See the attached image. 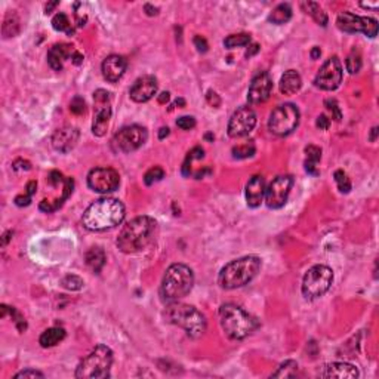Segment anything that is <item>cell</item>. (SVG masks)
<instances>
[{
  "label": "cell",
  "instance_id": "obj_14",
  "mask_svg": "<svg viewBox=\"0 0 379 379\" xmlns=\"http://www.w3.org/2000/svg\"><path fill=\"white\" fill-rule=\"evenodd\" d=\"M342 81V64L338 56H330L319 70L314 83L323 90H335Z\"/></svg>",
  "mask_w": 379,
  "mask_h": 379
},
{
  "label": "cell",
  "instance_id": "obj_22",
  "mask_svg": "<svg viewBox=\"0 0 379 379\" xmlns=\"http://www.w3.org/2000/svg\"><path fill=\"white\" fill-rule=\"evenodd\" d=\"M319 375L322 378H357L358 370L355 366H352L350 363H330L322 367Z\"/></svg>",
  "mask_w": 379,
  "mask_h": 379
},
{
  "label": "cell",
  "instance_id": "obj_40",
  "mask_svg": "<svg viewBox=\"0 0 379 379\" xmlns=\"http://www.w3.org/2000/svg\"><path fill=\"white\" fill-rule=\"evenodd\" d=\"M325 107L327 109V111L332 114V119H333V120L341 122V119H342V113H341V109H339V106H338L336 100H326Z\"/></svg>",
  "mask_w": 379,
  "mask_h": 379
},
{
  "label": "cell",
  "instance_id": "obj_52",
  "mask_svg": "<svg viewBox=\"0 0 379 379\" xmlns=\"http://www.w3.org/2000/svg\"><path fill=\"white\" fill-rule=\"evenodd\" d=\"M31 202V196H17L15 199V205L17 206H28Z\"/></svg>",
  "mask_w": 379,
  "mask_h": 379
},
{
  "label": "cell",
  "instance_id": "obj_53",
  "mask_svg": "<svg viewBox=\"0 0 379 379\" xmlns=\"http://www.w3.org/2000/svg\"><path fill=\"white\" fill-rule=\"evenodd\" d=\"M258 51H259V45H258V43L250 45V46H249V49H247V52H246V58H250L252 55L258 54Z\"/></svg>",
  "mask_w": 379,
  "mask_h": 379
},
{
  "label": "cell",
  "instance_id": "obj_25",
  "mask_svg": "<svg viewBox=\"0 0 379 379\" xmlns=\"http://www.w3.org/2000/svg\"><path fill=\"white\" fill-rule=\"evenodd\" d=\"M84 261H86V265L93 271L97 274H100L101 270L104 268L106 265V261H107V256H106V252L101 249V247H90L86 255H84Z\"/></svg>",
  "mask_w": 379,
  "mask_h": 379
},
{
  "label": "cell",
  "instance_id": "obj_42",
  "mask_svg": "<svg viewBox=\"0 0 379 379\" xmlns=\"http://www.w3.org/2000/svg\"><path fill=\"white\" fill-rule=\"evenodd\" d=\"M8 308H9V314H11V317H12L14 323H15L17 327H18V330L23 333V332L27 329V323H26L24 317H23V316H21V313H20V311H17L15 308H12V307H8Z\"/></svg>",
  "mask_w": 379,
  "mask_h": 379
},
{
  "label": "cell",
  "instance_id": "obj_61",
  "mask_svg": "<svg viewBox=\"0 0 379 379\" xmlns=\"http://www.w3.org/2000/svg\"><path fill=\"white\" fill-rule=\"evenodd\" d=\"M167 135H169V128H162V129H160V132H159V138L163 139L164 136H167Z\"/></svg>",
  "mask_w": 379,
  "mask_h": 379
},
{
  "label": "cell",
  "instance_id": "obj_24",
  "mask_svg": "<svg viewBox=\"0 0 379 379\" xmlns=\"http://www.w3.org/2000/svg\"><path fill=\"white\" fill-rule=\"evenodd\" d=\"M302 86V79L297 70H288L278 83V89L283 95H294Z\"/></svg>",
  "mask_w": 379,
  "mask_h": 379
},
{
  "label": "cell",
  "instance_id": "obj_54",
  "mask_svg": "<svg viewBox=\"0 0 379 379\" xmlns=\"http://www.w3.org/2000/svg\"><path fill=\"white\" fill-rule=\"evenodd\" d=\"M37 190V182L36 181H30L27 184V194L28 196H33Z\"/></svg>",
  "mask_w": 379,
  "mask_h": 379
},
{
  "label": "cell",
  "instance_id": "obj_6",
  "mask_svg": "<svg viewBox=\"0 0 379 379\" xmlns=\"http://www.w3.org/2000/svg\"><path fill=\"white\" fill-rule=\"evenodd\" d=\"M219 323L224 333L233 341L247 338L258 327L256 320L234 304H225L219 308Z\"/></svg>",
  "mask_w": 379,
  "mask_h": 379
},
{
  "label": "cell",
  "instance_id": "obj_4",
  "mask_svg": "<svg viewBox=\"0 0 379 379\" xmlns=\"http://www.w3.org/2000/svg\"><path fill=\"white\" fill-rule=\"evenodd\" d=\"M261 270V259L249 255L228 262L218 275V283L224 289H237L250 283Z\"/></svg>",
  "mask_w": 379,
  "mask_h": 379
},
{
  "label": "cell",
  "instance_id": "obj_56",
  "mask_svg": "<svg viewBox=\"0 0 379 379\" xmlns=\"http://www.w3.org/2000/svg\"><path fill=\"white\" fill-rule=\"evenodd\" d=\"M58 5H59V2H51V3H48V5L45 6V14H51Z\"/></svg>",
  "mask_w": 379,
  "mask_h": 379
},
{
  "label": "cell",
  "instance_id": "obj_29",
  "mask_svg": "<svg viewBox=\"0 0 379 379\" xmlns=\"http://www.w3.org/2000/svg\"><path fill=\"white\" fill-rule=\"evenodd\" d=\"M291 18H292V8L288 3H281L272 9V12L268 17V21L280 26V24H286Z\"/></svg>",
  "mask_w": 379,
  "mask_h": 379
},
{
  "label": "cell",
  "instance_id": "obj_32",
  "mask_svg": "<svg viewBox=\"0 0 379 379\" xmlns=\"http://www.w3.org/2000/svg\"><path fill=\"white\" fill-rule=\"evenodd\" d=\"M250 43V36L246 33H240V34H231L224 40V46L227 49H234V48H242V46H247Z\"/></svg>",
  "mask_w": 379,
  "mask_h": 379
},
{
  "label": "cell",
  "instance_id": "obj_34",
  "mask_svg": "<svg viewBox=\"0 0 379 379\" xmlns=\"http://www.w3.org/2000/svg\"><path fill=\"white\" fill-rule=\"evenodd\" d=\"M203 156H205L203 148H200V147H194V148L190 151L188 154H187V159H185V162H184V164H182V175H184V176H190V173H191L190 163L193 162V160L203 159Z\"/></svg>",
  "mask_w": 379,
  "mask_h": 379
},
{
  "label": "cell",
  "instance_id": "obj_60",
  "mask_svg": "<svg viewBox=\"0 0 379 379\" xmlns=\"http://www.w3.org/2000/svg\"><path fill=\"white\" fill-rule=\"evenodd\" d=\"M320 55H322L320 48L314 46V48H313V51H311V58H313V59H317V58H320Z\"/></svg>",
  "mask_w": 379,
  "mask_h": 379
},
{
  "label": "cell",
  "instance_id": "obj_15",
  "mask_svg": "<svg viewBox=\"0 0 379 379\" xmlns=\"http://www.w3.org/2000/svg\"><path fill=\"white\" fill-rule=\"evenodd\" d=\"M294 187V178L291 175H280L272 179L268 188H265V202L271 209H280L288 202L291 190Z\"/></svg>",
  "mask_w": 379,
  "mask_h": 379
},
{
  "label": "cell",
  "instance_id": "obj_51",
  "mask_svg": "<svg viewBox=\"0 0 379 379\" xmlns=\"http://www.w3.org/2000/svg\"><path fill=\"white\" fill-rule=\"evenodd\" d=\"M316 125H317V128L319 129H329V126H330V120L326 117L325 114H322V116H319L317 117V122H316Z\"/></svg>",
  "mask_w": 379,
  "mask_h": 379
},
{
  "label": "cell",
  "instance_id": "obj_17",
  "mask_svg": "<svg viewBox=\"0 0 379 379\" xmlns=\"http://www.w3.org/2000/svg\"><path fill=\"white\" fill-rule=\"evenodd\" d=\"M271 89H272V80L267 71L258 73L249 86L247 90V100L250 104H261L265 103L270 98Z\"/></svg>",
  "mask_w": 379,
  "mask_h": 379
},
{
  "label": "cell",
  "instance_id": "obj_47",
  "mask_svg": "<svg viewBox=\"0 0 379 379\" xmlns=\"http://www.w3.org/2000/svg\"><path fill=\"white\" fill-rule=\"evenodd\" d=\"M64 181V178H62V173L61 172H58V170H52L51 173H49V176H48V182L52 185V187H56L59 182H62Z\"/></svg>",
  "mask_w": 379,
  "mask_h": 379
},
{
  "label": "cell",
  "instance_id": "obj_37",
  "mask_svg": "<svg viewBox=\"0 0 379 379\" xmlns=\"http://www.w3.org/2000/svg\"><path fill=\"white\" fill-rule=\"evenodd\" d=\"M333 178H335V181H336V184H338V188L341 193H344V194H347V193H350L351 191V181H350V178L347 176V173L344 172V170H336L335 173H333Z\"/></svg>",
  "mask_w": 379,
  "mask_h": 379
},
{
  "label": "cell",
  "instance_id": "obj_18",
  "mask_svg": "<svg viewBox=\"0 0 379 379\" xmlns=\"http://www.w3.org/2000/svg\"><path fill=\"white\" fill-rule=\"evenodd\" d=\"M157 89L159 83L154 76H142L132 84L129 95L135 103H147L157 93Z\"/></svg>",
  "mask_w": 379,
  "mask_h": 379
},
{
  "label": "cell",
  "instance_id": "obj_30",
  "mask_svg": "<svg viewBox=\"0 0 379 379\" xmlns=\"http://www.w3.org/2000/svg\"><path fill=\"white\" fill-rule=\"evenodd\" d=\"M3 37H14L20 33V20L15 14H8L2 27Z\"/></svg>",
  "mask_w": 379,
  "mask_h": 379
},
{
  "label": "cell",
  "instance_id": "obj_55",
  "mask_svg": "<svg viewBox=\"0 0 379 379\" xmlns=\"http://www.w3.org/2000/svg\"><path fill=\"white\" fill-rule=\"evenodd\" d=\"M144 9H145V12H147V15H150V17H154V15H157V8H153L151 5H145L144 6Z\"/></svg>",
  "mask_w": 379,
  "mask_h": 379
},
{
  "label": "cell",
  "instance_id": "obj_48",
  "mask_svg": "<svg viewBox=\"0 0 379 379\" xmlns=\"http://www.w3.org/2000/svg\"><path fill=\"white\" fill-rule=\"evenodd\" d=\"M73 187H74V181L73 178H67L64 179V193H62V200L68 199L70 194L73 193Z\"/></svg>",
  "mask_w": 379,
  "mask_h": 379
},
{
  "label": "cell",
  "instance_id": "obj_41",
  "mask_svg": "<svg viewBox=\"0 0 379 379\" xmlns=\"http://www.w3.org/2000/svg\"><path fill=\"white\" fill-rule=\"evenodd\" d=\"M70 111L76 116H80L86 113V103L81 97H74L70 103Z\"/></svg>",
  "mask_w": 379,
  "mask_h": 379
},
{
  "label": "cell",
  "instance_id": "obj_62",
  "mask_svg": "<svg viewBox=\"0 0 379 379\" xmlns=\"http://www.w3.org/2000/svg\"><path fill=\"white\" fill-rule=\"evenodd\" d=\"M376 136H378V128L375 126L373 129H372V135H370V141L373 142V141H376Z\"/></svg>",
  "mask_w": 379,
  "mask_h": 379
},
{
  "label": "cell",
  "instance_id": "obj_27",
  "mask_svg": "<svg viewBox=\"0 0 379 379\" xmlns=\"http://www.w3.org/2000/svg\"><path fill=\"white\" fill-rule=\"evenodd\" d=\"M301 8L304 9L305 14L311 15L313 20H314L319 26H322V27H326V26H327V15H326V12L322 9V6H320L319 3H316V2H302V3H301Z\"/></svg>",
  "mask_w": 379,
  "mask_h": 379
},
{
  "label": "cell",
  "instance_id": "obj_1",
  "mask_svg": "<svg viewBox=\"0 0 379 379\" xmlns=\"http://www.w3.org/2000/svg\"><path fill=\"white\" fill-rule=\"evenodd\" d=\"M125 215V205L119 199L106 197L93 202L84 211L81 224L89 231H106L122 224Z\"/></svg>",
  "mask_w": 379,
  "mask_h": 379
},
{
  "label": "cell",
  "instance_id": "obj_12",
  "mask_svg": "<svg viewBox=\"0 0 379 379\" xmlns=\"http://www.w3.org/2000/svg\"><path fill=\"white\" fill-rule=\"evenodd\" d=\"M338 28L345 33H364L369 37L378 34V21L369 17H358L351 12H342L336 20Z\"/></svg>",
  "mask_w": 379,
  "mask_h": 379
},
{
  "label": "cell",
  "instance_id": "obj_16",
  "mask_svg": "<svg viewBox=\"0 0 379 379\" xmlns=\"http://www.w3.org/2000/svg\"><path fill=\"white\" fill-rule=\"evenodd\" d=\"M256 126V114L250 107H240L236 110L228 122V135L231 138H242L249 135Z\"/></svg>",
  "mask_w": 379,
  "mask_h": 379
},
{
  "label": "cell",
  "instance_id": "obj_63",
  "mask_svg": "<svg viewBox=\"0 0 379 379\" xmlns=\"http://www.w3.org/2000/svg\"><path fill=\"white\" fill-rule=\"evenodd\" d=\"M173 106H178L179 109H181V107H185V101H184L182 98H179V100H176V101H175V104H173Z\"/></svg>",
  "mask_w": 379,
  "mask_h": 379
},
{
  "label": "cell",
  "instance_id": "obj_39",
  "mask_svg": "<svg viewBox=\"0 0 379 379\" xmlns=\"http://www.w3.org/2000/svg\"><path fill=\"white\" fill-rule=\"evenodd\" d=\"M163 176H164V170H163L160 166H154L150 170H147V173L144 175V182L147 185H153L154 182L162 181Z\"/></svg>",
  "mask_w": 379,
  "mask_h": 379
},
{
  "label": "cell",
  "instance_id": "obj_20",
  "mask_svg": "<svg viewBox=\"0 0 379 379\" xmlns=\"http://www.w3.org/2000/svg\"><path fill=\"white\" fill-rule=\"evenodd\" d=\"M126 68H128V61L120 55H110L103 61V65H101L103 76L110 83H116L120 80Z\"/></svg>",
  "mask_w": 379,
  "mask_h": 379
},
{
  "label": "cell",
  "instance_id": "obj_19",
  "mask_svg": "<svg viewBox=\"0 0 379 379\" xmlns=\"http://www.w3.org/2000/svg\"><path fill=\"white\" fill-rule=\"evenodd\" d=\"M79 138H80V132L77 128H73V126L61 128L52 136V147L59 153H68L77 145Z\"/></svg>",
  "mask_w": 379,
  "mask_h": 379
},
{
  "label": "cell",
  "instance_id": "obj_11",
  "mask_svg": "<svg viewBox=\"0 0 379 379\" xmlns=\"http://www.w3.org/2000/svg\"><path fill=\"white\" fill-rule=\"evenodd\" d=\"M95 103V114L92 122V132L97 136H104L109 129L111 119V97L110 92L104 89H98L93 92Z\"/></svg>",
  "mask_w": 379,
  "mask_h": 379
},
{
  "label": "cell",
  "instance_id": "obj_64",
  "mask_svg": "<svg viewBox=\"0 0 379 379\" xmlns=\"http://www.w3.org/2000/svg\"><path fill=\"white\" fill-rule=\"evenodd\" d=\"M206 139H214V135H212V134H208V135H206Z\"/></svg>",
  "mask_w": 379,
  "mask_h": 379
},
{
  "label": "cell",
  "instance_id": "obj_59",
  "mask_svg": "<svg viewBox=\"0 0 379 379\" xmlns=\"http://www.w3.org/2000/svg\"><path fill=\"white\" fill-rule=\"evenodd\" d=\"M169 98H170V97H169V92H163V93L159 95V103H160V104H166V103L169 101Z\"/></svg>",
  "mask_w": 379,
  "mask_h": 379
},
{
  "label": "cell",
  "instance_id": "obj_21",
  "mask_svg": "<svg viewBox=\"0 0 379 379\" xmlns=\"http://www.w3.org/2000/svg\"><path fill=\"white\" fill-rule=\"evenodd\" d=\"M265 197V179L261 175H253L246 184V202L249 208H259Z\"/></svg>",
  "mask_w": 379,
  "mask_h": 379
},
{
  "label": "cell",
  "instance_id": "obj_2",
  "mask_svg": "<svg viewBox=\"0 0 379 379\" xmlns=\"http://www.w3.org/2000/svg\"><path fill=\"white\" fill-rule=\"evenodd\" d=\"M156 221L150 217H138L129 221L117 237V247L123 253H136L153 242Z\"/></svg>",
  "mask_w": 379,
  "mask_h": 379
},
{
  "label": "cell",
  "instance_id": "obj_28",
  "mask_svg": "<svg viewBox=\"0 0 379 379\" xmlns=\"http://www.w3.org/2000/svg\"><path fill=\"white\" fill-rule=\"evenodd\" d=\"M305 154H307L305 170L310 175H319L317 163L322 159V150L319 147H316V145H308V147H305Z\"/></svg>",
  "mask_w": 379,
  "mask_h": 379
},
{
  "label": "cell",
  "instance_id": "obj_33",
  "mask_svg": "<svg viewBox=\"0 0 379 379\" xmlns=\"http://www.w3.org/2000/svg\"><path fill=\"white\" fill-rule=\"evenodd\" d=\"M345 67H347V71L350 74H355V73L360 71V68H361V55L357 49H352L351 54L347 56Z\"/></svg>",
  "mask_w": 379,
  "mask_h": 379
},
{
  "label": "cell",
  "instance_id": "obj_8",
  "mask_svg": "<svg viewBox=\"0 0 379 379\" xmlns=\"http://www.w3.org/2000/svg\"><path fill=\"white\" fill-rule=\"evenodd\" d=\"M333 283V271L326 265H314L302 278V295L307 299L323 297Z\"/></svg>",
  "mask_w": 379,
  "mask_h": 379
},
{
  "label": "cell",
  "instance_id": "obj_35",
  "mask_svg": "<svg viewBox=\"0 0 379 379\" xmlns=\"http://www.w3.org/2000/svg\"><path fill=\"white\" fill-rule=\"evenodd\" d=\"M52 27L56 30V31H67L68 34L73 33V28H71V24L67 18L65 14H56L54 18H52Z\"/></svg>",
  "mask_w": 379,
  "mask_h": 379
},
{
  "label": "cell",
  "instance_id": "obj_9",
  "mask_svg": "<svg viewBox=\"0 0 379 379\" xmlns=\"http://www.w3.org/2000/svg\"><path fill=\"white\" fill-rule=\"evenodd\" d=\"M299 125V110L294 104H283L271 113L268 120V129L277 136H286L292 134Z\"/></svg>",
  "mask_w": 379,
  "mask_h": 379
},
{
  "label": "cell",
  "instance_id": "obj_31",
  "mask_svg": "<svg viewBox=\"0 0 379 379\" xmlns=\"http://www.w3.org/2000/svg\"><path fill=\"white\" fill-rule=\"evenodd\" d=\"M297 370H298V363L294 360H288L283 364H280V367L271 376L272 378H294Z\"/></svg>",
  "mask_w": 379,
  "mask_h": 379
},
{
  "label": "cell",
  "instance_id": "obj_3",
  "mask_svg": "<svg viewBox=\"0 0 379 379\" xmlns=\"http://www.w3.org/2000/svg\"><path fill=\"white\" fill-rule=\"evenodd\" d=\"M163 317L167 323L182 327L193 339L203 336V333L206 332L208 323H206L205 316L196 307L188 304H181L178 301L170 302L166 307Z\"/></svg>",
  "mask_w": 379,
  "mask_h": 379
},
{
  "label": "cell",
  "instance_id": "obj_46",
  "mask_svg": "<svg viewBox=\"0 0 379 379\" xmlns=\"http://www.w3.org/2000/svg\"><path fill=\"white\" fill-rule=\"evenodd\" d=\"M194 45H196L197 51L202 52V54L208 52V49H209V45H208L206 39L202 37V36H196V37H194Z\"/></svg>",
  "mask_w": 379,
  "mask_h": 379
},
{
  "label": "cell",
  "instance_id": "obj_45",
  "mask_svg": "<svg viewBox=\"0 0 379 379\" xmlns=\"http://www.w3.org/2000/svg\"><path fill=\"white\" fill-rule=\"evenodd\" d=\"M36 379V378H40L43 379L45 378V375L42 373V372H39V370H34V369H26V370H23V372H20V373H17L15 375V379Z\"/></svg>",
  "mask_w": 379,
  "mask_h": 379
},
{
  "label": "cell",
  "instance_id": "obj_50",
  "mask_svg": "<svg viewBox=\"0 0 379 379\" xmlns=\"http://www.w3.org/2000/svg\"><path fill=\"white\" fill-rule=\"evenodd\" d=\"M14 169L15 170H30L31 169V164L27 160H23V159H18L14 162Z\"/></svg>",
  "mask_w": 379,
  "mask_h": 379
},
{
  "label": "cell",
  "instance_id": "obj_26",
  "mask_svg": "<svg viewBox=\"0 0 379 379\" xmlns=\"http://www.w3.org/2000/svg\"><path fill=\"white\" fill-rule=\"evenodd\" d=\"M65 338V330L61 329V327H51V329H46L40 338H39V342L43 348H51V347H55L58 345L62 339Z\"/></svg>",
  "mask_w": 379,
  "mask_h": 379
},
{
  "label": "cell",
  "instance_id": "obj_58",
  "mask_svg": "<svg viewBox=\"0 0 379 379\" xmlns=\"http://www.w3.org/2000/svg\"><path fill=\"white\" fill-rule=\"evenodd\" d=\"M12 231H6L5 234H3V237H2V246H6L8 244V242L11 240V237H12Z\"/></svg>",
  "mask_w": 379,
  "mask_h": 379
},
{
  "label": "cell",
  "instance_id": "obj_7",
  "mask_svg": "<svg viewBox=\"0 0 379 379\" xmlns=\"http://www.w3.org/2000/svg\"><path fill=\"white\" fill-rule=\"evenodd\" d=\"M111 364H113V351L107 345H98L79 363V366L76 369V378H109Z\"/></svg>",
  "mask_w": 379,
  "mask_h": 379
},
{
  "label": "cell",
  "instance_id": "obj_13",
  "mask_svg": "<svg viewBox=\"0 0 379 379\" xmlns=\"http://www.w3.org/2000/svg\"><path fill=\"white\" fill-rule=\"evenodd\" d=\"M87 185L97 193H113L120 185V175L113 167H95L87 175Z\"/></svg>",
  "mask_w": 379,
  "mask_h": 379
},
{
  "label": "cell",
  "instance_id": "obj_5",
  "mask_svg": "<svg viewBox=\"0 0 379 379\" xmlns=\"http://www.w3.org/2000/svg\"><path fill=\"white\" fill-rule=\"evenodd\" d=\"M194 274L184 264H172L163 275L160 286V298L163 302H176L185 298L193 289Z\"/></svg>",
  "mask_w": 379,
  "mask_h": 379
},
{
  "label": "cell",
  "instance_id": "obj_10",
  "mask_svg": "<svg viewBox=\"0 0 379 379\" xmlns=\"http://www.w3.org/2000/svg\"><path fill=\"white\" fill-rule=\"evenodd\" d=\"M148 138V132L145 128L132 125V126H126L123 129H120L111 141L113 148L117 153H132L138 148H141L145 141Z\"/></svg>",
  "mask_w": 379,
  "mask_h": 379
},
{
  "label": "cell",
  "instance_id": "obj_43",
  "mask_svg": "<svg viewBox=\"0 0 379 379\" xmlns=\"http://www.w3.org/2000/svg\"><path fill=\"white\" fill-rule=\"evenodd\" d=\"M176 126L181 128L182 131H190L196 126V119L191 116H182L176 120Z\"/></svg>",
  "mask_w": 379,
  "mask_h": 379
},
{
  "label": "cell",
  "instance_id": "obj_44",
  "mask_svg": "<svg viewBox=\"0 0 379 379\" xmlns=\"http://www.w3.org/2000/svg\"><path fill=\"white\" fill-rule=\"evenodd\" d=\"M61 205H62V200H55V202L43 200V202L40 203L39 209H40V211H43V212H46V214H51V212H54V211H56V209H59V208H61Z\"/></svg>",
  "mask_w": 379,
  "mask_h": 379
},
{
  "label": "cell",
  "instance_id": "obj_36",
  "mask_svg": "<svg viewBox=\"0 0 379 379\" xmlns=\"http://www.w3.org/2000/svg\"><path fill=\"white\" fill-rule=\"evenodd\" d=\"M255 145L253 144H243V145H237V147H233L231 153H233V157L234 159H247V157H252L255 154Z\"/></svg>",
  "mask_w": 379,
  "mask_h": 379
},
{
  "label": "cell",
  "instance_id": "obj_57",
  "mask_svg": "<svg viewBox=\"0 0 379 379\" xmlns=\"http://www.w3.org/2000/svg\"><path fill=\"white\" fill-rule=\"evenodd\" d=\"M71 61H73V64H76V65H80L81 62H83V56H81L79 52H74L73 56H71Z\"/></svg>",
  "mask_w": 379,
  "mask_h": 379
},
{
  "label": "cell",
  "instance_id": "obj_49",
  "mask_svg": "<svg viewBox=\"0 0 379 379\" xmlns=\"http://www.w3.org/2000/svg\"><path fill=\"white\" fill-rule=\"evenodd\" d=\"M206 100H208V103H209L212 107H215V109H218V107L221 106V98H219V95H218L217 92H214V90H208Z\"/></svg>",
  "mask_w": 379,
  "mask_h": 379
},
{
  "label": "cell",
  "instance_id": "obj_23",
  "mask_svg": "<svg viewBox=\"0 0 379 379\" xmlns=\"http://www.w3.org/2000/svg\"><path fill=\"white\" fill-rule=\"evenodd\" d=\"M74 54V51L71 49L70 45L65 43H58L54 45L49 52H48V62L49 65L54 68L55 71H61L64 68V61L65 59H71V56Z\"/></svg>",
  "mask_w": 379,
  "mask_h": 379
},
{
  "label": "cell",
  "instance_id": "obj_38",
  "mask_svg": "<svg viewBox=\"0 0 379 379\" xmlns=\"http://www.w3.org/2000/svg\"><path fill=\"white\" fill-rule=\"evenodd\" d=\"M62 288L67 289V291H80L83 288V280H81L79 275H74V274H68L62 278L61 281Z\"/></svg>",
  "mask_w": 379,
  "mask_h": 379
}]
</instances>
